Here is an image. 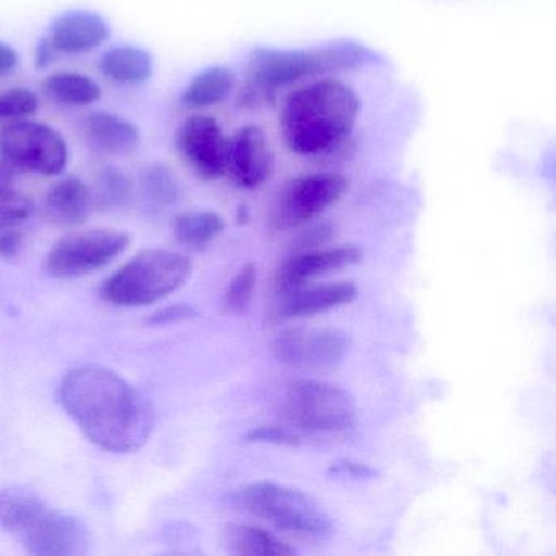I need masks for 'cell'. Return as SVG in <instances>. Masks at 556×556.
Segmentation results:
<instances>
[{"label": "cell", "instance_id": "obj_23", "mask_svg": "<svg viewBox=\"0 0 556 556\" xmlns=\"http://www.w3.org/2000/svg\"><path fill=\"white\" fill-rule=\"evenodd\" d=\"M224 229H226V223L214 211H185L174 220L175 239L194 250L210 245L224 232Z\"/></svg>", "mask_w": 556, "mask_h": 556}, {"label": "cell", "instance_id": "obj_31", "mask_svg": "<svg viewBox=\"0 0 556 556\" xmlns=\"http://www.w3.org/2000/svg\"><path fill=\"white\" fill-rule=\"evenodd\" d=\"M333 473L344 475V477L353 478H369L376 475V470L370 468L369 465L359 464L353 460H340L331 465L330 468Z\"/></svg>", "mask_w": 556, "mask_h": 556}, {"label": "cell", "instance_id": "obj_12", "mask_svg": "<svg viewBox=\"0 0 556 556\" xmlns=\"http://www.w3.org/2000/svg\"><path fill=\"white\" fill-rule=\"evenodd\" d=\"M177 149L201 180H219L226 175L229 138L211 116L194 115L185 119L177 131Z\"/></svg>", "mask_w": 556, "mask_h": 556}, {"label": "cell", "instance_id": "obj_6", "mask_svg": "<svg viewBox=\"0 0 556 556\" xmlns=\"http://www.w3.org/2000/svg\"><path fill=\"white\" fill-rule=\"evenodd\" d=\"M240 509L262 517L278 529L312 539H328L334 526L328 514L304 491L286 484L258 481L247 484L233 494Z\"/></svg>", "mask_w": 556, "mask_h": 556}, {"label": "cell", "instance_id": "obj_34", "mask_svg": "<svg viewBox=\"0 0 556 556\" xmlns=\"http://www.w3.org/2000/svg\"><path fill=\"white\" fill-rule=\"evenodd\" d=\"M22 249V236L15 230H9L0 236V255L4 258L17 256Z\"/></svg>", "mask_w": 556, "mask_h": 556}, {"label": "cell", "instance_id": "obj_1", "mask_svg": "<svg viewBox=\"0 0 556 556\" xmlns=\"http://www.w3.org/2000/svg\"><path fill=\"white\" fill-rule=\"evenodd\" d=\"M60 400L80 431L103 451L126 454L141 448L154 431L151 405L118 374L102 367L71 370Z\"/></svg>", "mask_w": 556, "mask_h": 556}, {"label": "cell", "instance_id": "obj_11", "mask_svg": "<svg viewBox=\"0 0 556 556\" xmlns=\"http://www.w3.org/2000/svg\"><path fill=\"white\" fill-rule=\"evenodd\" d=\"M348 350L350 338L337 328H292L279 333L271 343L279 363L304 370L333 369Z\"/></svg>", "mask_w": 556, "mask_h": 556}, {"label": "cell", "instance_id": "obj_28", "mask_svg": "<svg viewBox=\"0 0 556 556\" xmlns=\"http://www.w3.org/2000/svg\"><path fill=\"white\" fill-rule=\"evenodd\" d=\"M38 110V97L31 90L17 87L0 93V122H15L35 115Z\"/></svg>", "mask_w": 556, "mask_h": 556}, {"label": "cell", "instance_id": "obj_10", "mask_svg": "<svg viewBox=\"0 0 556 556\" xmlns=\"http://www.w3.org/2000/svg\"><path fill=\"white\" fill-rule=\"evenodd\" d=\"M348 180L340 174H311L295 178L281 191L271 213L276 230L294 229L341 200Z\"/></svg>", "mask_w": 556, "mask_h": 556}, {"label": "cell", "instance_id": "obj_18", "mask_svg": "<svg viewBox=\"0 0 556 556\" xmlns=\"http://www.w3.org/2000/svg\"><path fill=\"white\" fill-rule=\"evenodd\" d=\"M92 206V193L77 177H66L56 181L45 198V213L48 219L60 227H74L86 223Z\"/></svg>", "mask_w": 556, "mask_h": 556}, {"label": "cell", "instance_id": "obj_15", "mask_svg": "<svg viewBox=\"0 0 556 556\" xmlns=\"http://www.w3.org/2000/svg\"><path fill=\"white\" fill-rule=\"evenodd\" d=\"M109 22L90 11H71L51 25L48 40L58 54H86L109 40Z\"/></svg>", "mask_w": 556, "mask_h": 556}, {"label": "cell", "instance_id": "obj_3", "mask_svg": "<svg viewBox=\"0 0 556 556\" xmlns=\"http://www.w3.org/2000/svg\"><path fill=\"white\" fill-rule=\"evenodd\" d=\"M359 112V99L351 87L340 80L321 79L288 96L279 126L289 151L311 157L346 141Z\"/></svg>", "mask_w": 556, "mask_h": 556}, {"label": "cell", "instance_id": "obj_7", "mask_svg": "<svg viewBox=\"0 0 556 556\" xmlns=\"http://www.w3.org/2000/svg\"><path fill=\"white\" fill-rule=\"evenodd\" d=\"M356 402L343 387L321 380L289 383L282 419L289 428L311 434L344 432L356 421Z\"/></svg>", "mask_w": 556, "mask_h": 556}, {"label": "cell", "instance_id": "obj_30", "mask_svg": "<svg viewBox=\"0 0 556 556\" xmlns=\"http://www.w3.org/2000/svg\"><path fill=\"white\" fill-rule=\"evenodd\" d=\"M197 311L190 305H172V307L162 308L152 315V321L155 324H170V321H184L193 318Z\"/></svg>", "mask_w": 556, "mask_h": 556}, {"label": "cell", "instance_id": "obj_8", "mask_svg": "<svg viewBox=\"0 0 556 556\" xmlns=\"http://www.w3.org/2000/svg\"><path fill=\"white\" fill-rule=\"evenodd\" d=\"M0 159L15 170L54 177L70 164V148L51 126L15 119L0 128Z\"/></svg>", "mask_w": 556, "mask_h": 556}, {"label": "cell", "instance_id": "obj_17", "mask_svg": "<svg viewBox=\"0 0 556 556\" xmlns=\"http://www.w3.org/2000/svg\"><path fill=\"white\" fill-rule=\"evenodd\" d=\"M83 131L90 148L102 154H128L141 144L138 126L115 113H92L84 119Z\"/></svg>", "mask_w": 556, "mask_h": 556}, {"label": "cell", "instance_id": "obj_25", "mask_svg": "<svg viewBox=\"0 0 556 556\" xmlns=\"http://www.w3.org/2000/svg\"><path fill=\"white\" fill-rule=\"evenodd\" d=\"M132 194V181L125 172L106 167L97 175L92 200L103 207H122L128 204Z\"/></svg>", "mask_w": 556, "mask_h": 556}, {"label": "cell", "instance_id": "obj_20", "mask_svg": "<svg viewBox=\"0 0 556 556\" xmlns=\"http://www.w3.org/2000/svg\"><path fill=\"white\" fill-rule=\"evenodd\" d=\"M223 543L230 553L243 556H291L295 549L268 530L250 523H229L223 530Z\"/></svg>", "mask_w": 556, "mask_h": 556}, {"label": "cell", "instance_id": "obj_35", "mask_svg": "<svg viewBox=\"0 0 556 556\" xmlns=\"http://www.w3.org/2000/svg\"><path fill=\"white\" fill-rule=\"evenodd\" d=\"M21 64V56L11 45L0 41V76L12 73Z\"/></svg>", "mask_w": 556, "mask_h": 556}, {"label": "cell", "instance_id": "obj_5", "mask_svg": "<svg viewBox=\"0 0 556 556\" xmlns=\"http://www.w3.org/2000/svg\"><path fill=\"white\" fill-rule=\"evenodd\" d=\"M190 258L170 250H148L126 263L102 288L103 299L119 307L155 304L190 278Z\"/></svg>", "mask_w": 556, "mask_h": 556}, {"label": "cell", "instance_id": "obj_13", "mask_svg": "<svg viewBox=\"0 0 556 556\" xmlns=\"http://www.w3.org/2000/svg\"><path fill=\"white\" fill-rule=\"evenodd\" d=\"M275 155L262 128L247 125L229 139L227 172L233 184L245 190L265 185L273 177Z\"/></svg>", "mask_w": 556, "mask_h": 556}, {"label": "cell", "instance_id": "obj_24", "mask_svg": "<svg viewBox=\"0 0 556 556\" xmlns=\"http://www.w3.org/2000/svg\"><path fill=\"white\" fill-rule=\"evenodd\" d=\"M141 193L149 207L154 211H164L178 203L181 188L174 172L167 165L155 164L142 172Z\"/></svg>", "mask_w": 556, "mask_h": 556}, {"label": "cell", "instance_id": "obj_26", "mask_svg": "<svg viewBox=\"0 0 556 556\" xmlns=\"http://www.w3.org/2000/svg\"><path fill=\"white\" fill-rule=\"evenodd\" d=\"M256 278H258V271H256L255 263H247L239 269L224 294L226 312L242 314L247 311L252 301L253 291H255Z\"/></svg>", "mask_w": 556, "mask_h": 556}, {"label": "cell", "instance_id": "obj_14", "mask_svg": "<svg viewBox=\"0 0 556 556\" xmlns=\"http://www.w3.org/2000/svg\"><path fill=\"white\" fill-rule=\"evenodd\" d=\"M361 258H363V252L353 245L301 253V255L292 256L279 266L278 271H276V288L279 289V292L301 288V286H305V282L317 278V276L356 265Z\"/></svg>", "mask_w": 556, "mask_h": 556}, {"label": "cell", "instance_id": "obj_32", "mask_svg": "<svg viewBox=\"0 0 556 556\" xmlns=\"http://www.w3.org/2000/svg\"><path fill=\"white\" fill-rule=\"evenodd\" d=\"M331 236H333V227L330 224H318V226L312 227L302 236V247L311 249V247L320 245V243L328 242Z\"/></svg>", "mask_w": 556, "mask_h": 556}, {"label": "cell", "instance_id": "obj_21", "mask_svg": "<svg viewBox=\"0 0 556 556\" xmlns=\"http://www.w3.org/2000/svg\"><path fill=\"white\" fill-rule=\"evenodd\" d=\"M233 87H236L233 71L224 66L210 67L191 79L181 96V103L191 110L210 109L223 103L232 93Z\"/></svg>", "mask_w": 556, "mask_h": 556}, {"label": "cell", "instance_id": "obj_19", "mask_svg": "<svg viewBox=\"0 0 556 556\" xmlns=\"http://www.w3.org/2000/svg\"><path fill=\"white\" fill-rule=\"evenodd\" d=\"M106 79L119 86H139L148 83L154 74V60L149 51L132 45L112 48L99 63Z\"/></svg>", "mask_w": 556, "mask_h": 556}, {"label": "cell", "instance_id": "obj_16", "mask_svg": "<svg viewBox=\"0 0 556 556\" xmlns=\"http://www.w3.org/2000/svg\"><path fill=\"white\" fill-rule=\"evenodd\" d=\"M281 295L279 314L282 317L301 318L350 304L356 299L357 289L351 282H331V285L312 286V288L301 286V288L281 292Z\"/></svg>", "mask_w": 556, "mask_h": 556}, {"label": "cell", "instance_id": "obj_2", "mask_svg": "<svg viewBox=\"0 0 556 556\" xmlns=\"http://www.w3.org/2000/svg\"><path fill=\"white\" fill-rule=\"evenodd\" d=\"M376 54L357 43L341 40L307 50H279L260 47L253 51L247 79L239 92L240 109H260L275 100L278 90L299 80L327 74L356 71L372 63Z\"/></svg>", "mask_w": 556, "mask_h": 556}, {"label": "cell", "instance_id": "obj_4", "mask_svg": "<svg viewBox=\"0 0 556 556\" xmlns=\"http://www.w3.org/2000/svg\"><path fill=\"white\" fill-rule=\"evenodd\" d=\"M0 526L17 535L31 555H80L89 545L80 520L27 494L0 493Z\"/></svg>", "mask_w": 556, "mask_h": 556}, {"label": "cell", "instance_id": "obj_22", "mask_svg": "<svg viewBox=\"0 0 556 556\" xmlns=\"http://www.w3.org/2000/svg\"><path fill=\"white\" fill-rule=\"evenodd\" d=\"M45 93L66 106H89L99 102L102 89L96 80L79 73H56L47 77Z\"/></svg>", "mask_w": 556, "mask_h": 556}, {"label": "cell", "instance_id": "obj_29", "mask_svg": "<svg viewBox=\"0 0 556 556\" xmlns=\"http://www.w3.org/2000/svg\"><path fill=\"white\" fill-rule=\"evenodd\" d=\"M247 441L258 444L298 445L299 435L289 426H262L247 434Z\"/></svg>", "mask_w": 556, "mask_h": 556}, {"label": "cell", "instance_id": "obj_33", "mask_svg": "<svg viewBox=\"0 0 556 556\" xmlns=\"http://www.w3.org/2000/svg\"><path fill=\"white\" fill-rule=\"evenodd\" d=\"M56 56L58 51L54 50L51 41L45 38V40L38 43L37 50H35V66H37V70H47V67L54 63Z\"/></svg>", "mask_w": 556, "mask_h": 556}, {"label": "cell", "instance_id": "obj_9", "mask_svg": "<svg viewBox=\"0 0 556 556\" xmlns=\"http://www.w3.org/2000/svg\"><path fill=\"white\" fill-rule=\"evenodd\" d=\"M128 245L129 237L113 230L71 233L54 243L48 253L47 269L54 278H79L109 265Z\"/></svg>", "mask_w": 556, "mask_h": 556}, {"label": "cell", "instance_id": "obj_27", "mask_svg": "<svg viewBox=\"0 0 556 556\" xmlns=\"http://www.w3.org/2000/svg\"><path fill=\"white\" fill-rule=\"evenodd\" d=\"M35 204L30 198L0 185V230L12 229L30 219Z\"/></svg>", "mask_w": 556, "mask_h": 556}]
</instances>
